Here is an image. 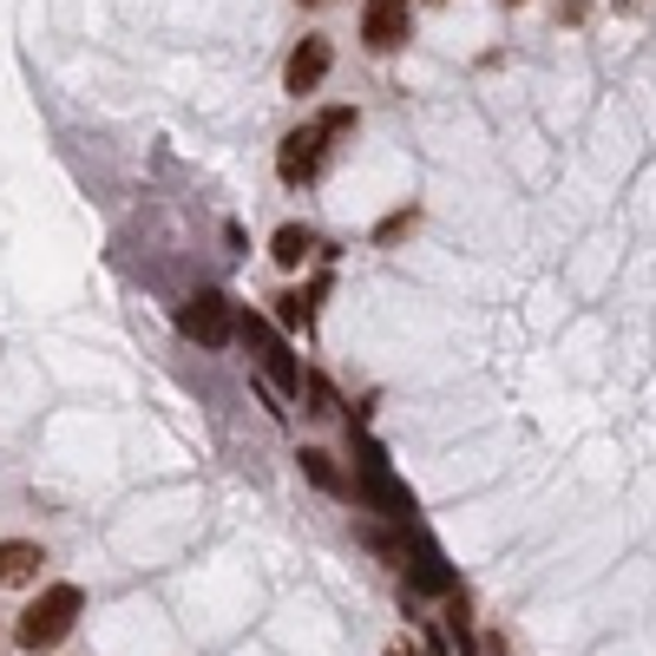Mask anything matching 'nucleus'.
<instances>
[{
	"instance_id": "nucleus-8",
	"label": "nucleus",
	"mask_w": 656,
	"mask_h": 656,
	"mask_svg": "<svg viewBox=\"0 0 656 656\" xmlns=\"http://www.w3.org/2000/svg\"><path fill=\"white\" fill-rule=\"evenodd\" d=\"M270 256H276V270H302V263L315 256V236H309L302 223H283V230L270 236Z\"/></svg>"
},
{
	"instance_id": "nucleus-1",
	"label": "nucleus",
	"mask_w": 656,
	"mask_h": 656,
	"mask_svg": "<svg viewBox=\"0 0 656 656\" xmlns=\"http://www.w3.org/2000/svg\"><path fill=\"white\" fill-rule=\"evenodd\" d=\"M79 610H85V591L79 584H47L27 610H20V624H13V637H20V650H60L67 637H73Z\"/></svg>"
},
{
	"instance_id": "nucleus-4",
	"label": "nucleus",
	"mask_w": 656,
	"mask_h": 656,
	"mask_svg": "<svg viewBox=\"0 0 656 656\" xmlns=\"http://www.w3.org/2000/svg\"><path fill=\"white\" fill-rule=\"evenodd\" d=\"M414 33V0H367L362 7V47L367 53H401Z\"/></svg>"
},
{
	"instance_id": "nucleus-12",
	"label": "nucleus",
	"mask_w": 656,
	"mask_h": 656,
	"mask_svg": "<svg viewBox=\"0 0 656 656\" xmlns=\"http://www.w3.org/2000/svg\"><path fill=\"white\" fill-rule=\"evenodd\" d=\"M276 322H283V329H302V322H309V295L283 290L276 295Z\"/></svg>"
},
{
	"instance_id": "nucleus-14",
	"label": "nucleus",
	"mask_w": 656,
	"mask_h": 656,
	"mask_svg": "<svg viewBox=\"0 0 656 656\" xmlns=\"http://www.w3.org/2000/svg\"><path fill=\"white\" fill-rule=\"evenodd\" d=\"M414 223H421V211H394V218H387L381 230H374V243H401V236H407Z\"/></svg>"
},
{
	"instance_id": "nucleus-6",
	"label": "nucleus",
	"mask_w": 656,
	"mask_h": 656,
	"mask_svg": "<svg viewBox=\"0 0 656 656\" xmlns=\"http://www.w3.org/2000/svg\"><path fill=\"white\" fill-rule=\"evenodd\" d=\"M329 67H335V47H329L322 33H309V40L290 53V67H283V85L302 99V92H315V85L329 79Z\"/></svg>"
},
{
	"instance_id": "nucleus-2",
	"label": "nucleus",
	"mask_w": 656,
	"mask_h": 656,
	"mask_svg": "<svg viewBox=\"0 0 656 656\" xmlns=\"http://www.w3.org/2000/svg\"><path fill=\"white\" fill-rule=\"evenodd\" d=\"M236 342L250 349V362L263 367V381L283 394V401H302V362H295V349L283 342V329L270 322V315H236Z\"/></svg>"
},
{
	"instance_id": "nucleus-7",
	"label": "nucleus",
	"mask_w": 656,
	"mask_h": 656,
	"mask_svg": "<svg viewBox=\"0 0 656 656\" xmlns=\"http://www.w3.org/2000/svg\"><path fill=\"white\" fill-rule=\"evenodd\" d=\"M40 565H47V552H40L33 538H7V545H0V591L33 584V578H40Z\"/></svg>"
},
{
	"instance_id": "nucleus-9",
	"label": "nucleus",
	"mask_w": 656,
	"mask_h": 656,
	"mask_svg": "<svg viewBox=\"0 0 656 656\" xmlns=\"http://www.w3.org/2000/svg\"><path fill=\"white\" fill-rule=\"evenodd\" d=\"M302 473L322 486V493H335V499H349L355 486L342 480V466H335V453H322V446H302Z\"/></svg>"
},
{
	"instance_id": "nucleus-13",
	"label": "nucleus",
	"mask_w": 656,
	"mask_h": 656,
	"mask_svg": "<svg viewBox=\"0 0 656 656\" xmlns=\"http://www.w3.org/2000/svg\"><path fill=\"white\" fill-rule=\"evenodd\" d=\"M315 125H322V132H329V139H342V132H355V125H362V119H355V105H329V112H322V119H315Z\"/></svg>"
},
{
	"instance_id": "nucleus-16",
	"label": "nucleus",
	"mask_w": 656,
	"mask_h": 656,
	"mask_svg": "<svg viewBox=\"0 0 656 656\" xmlns=\"http://www.w3.org/2000/svg\"><path fill=\"white\" fill-rule=\"evenodd\" d=\"M302 7H322V0H302Z\"/></svg>"
},
{
	"instance_id": "nucleus-11",
	"label": "nucleus",
	"mask_w": 656,
	"mask_h": 656,
	"mask_svg": "<svg viewBox=\"0 0 656 656\" xmlns=\"http://www.w3.org/2000/svg\"><path fill=\"white\" fill-rule=\"evenodd\" d=\"M302 401H309V414H315V421H329V414H335V387H329L322 374H302Z\"/></svg>"
},
{
	"instance_id": "nucleus-3",
	"label": "nucleus",
	"mask_w": 656,
	"mask_h": 656,
	"mask_svg": "<svg viewBox=\"0 0 656 656\" xmlns=\"http://www.w3.org/2000/svg\"><path fill=\"white\" fill-rule=\"evenodd\" d=\"M178 329H184L191 342H204V349H230V342H236V302L223 290H204L198 302H184Z\"/></svg>"
},
{
	"instance_id": "nucleus-10",
	"label": "nucleus",
	"mask_w": 656,
	"mask_h": 656,
	"mask_svg": "<svg viewBox=\"0 0 656 656\" xmlns=\"http://www.w3.org/2000/svg\"><path fill=\"white\" fill-rule=\"evenodd\" d=\"M446 630H453V644H460V656L473 650V597H466L460 584L446 591Z\"/></svg>"
},
{
	"instance_id": "nucleus-5",
	"label": "nucleus",
	"mask_w": 656,
	"mask_h": 656,
	"mask_svg": "<svg viewBox=\"0 0 656 656\" xmlns=\"http://www.w3.org/2000/svg\"><path fill=\"white\" fill-rule=\"evenodd\" d=\"M322 151H329V132L322 125H295L290 139L276 145V178L283 184H309L322 171Z\"/></svg>"
},
{
	"instance_id": "nucleus-15",
	"label": "nucleus",
	"mask_w": 656,
	"mask_h": 656,
	"mask_svg": "<svg viewBox=\"0 0 656 656\" xmlns=\"http://www.w3.org/2000/svg\"><path fill=\"white\" fill-rule=\"evenodd\" d=\"M387 656H421V650H414V644H394V650H387Z\"/></svg>"
},
{
	"instance_id": "nucleus-17",
	"label": "nucleus",
	"mask_w": 656,
	"mask_h": 656,
	"mask_svg": "<svg viewBox=\"0 0 656 656\" xmlns=\"http://www.w3.org/2000/svg\"><path fill=\"white\" fill-rule=\"evenodd\" d=\"M512 7H518V0H512Z\"/></svg>"
}]
</instances>
